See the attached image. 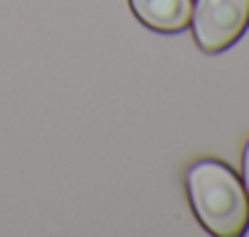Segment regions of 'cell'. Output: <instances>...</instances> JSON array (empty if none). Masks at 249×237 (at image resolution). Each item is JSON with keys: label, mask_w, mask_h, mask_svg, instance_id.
Segmentation results:
<instances>
[{"label": "cell", "mask_w": 249, "mask_h": 237, "mask_svg": "<svg viewBox=\"0 0 249 237\" xmlns=\"http://www.w3.org/2000/svg\"><path fill=\"white\" fill-rule=\"evenodd\" d=\"M135 18L157 32H181L191 25L193 0H130Z\"/></svg>", "instance_id": "3"}, {"label": "cell", "mask_w": 249, "mask_h": 237, "mask_svg": "<svg viewBox=\"0 0 249 237\" xmlns=\"http://www.w3.org/2000/svg\"><path fill=\"white\" fill-rule=\"evenodd\" d=\"M186 191L198 222L215 237L249 230V198L239 176L220 159H200L186 171Z\"/></svg>", "instance_id": "1"}, {"label": "cell", "mask_w": 249, "mask_h": 237, "mask_svg": "<svg viewBox=\"0 0 249 237\" xmlns=\"http://www.w3.org/2000/svg\"><path fill=\"white\" fill-rule=\"evenodd\" d=\"M242 179H244V191L249 198V140L244 145V154H242Z\"/></svg>", "instance_id": "4"}, {"label": "cell", "mask_w": 249, "mask_h": 237, "mask_svg": "<svg viewBox=\"0 0 249 237\" xmlns=\"http://www.w3.org/2000/svg\"><path fill=\"white\" fill-rule=\"evenodd\" d=\"M191 25L196 44L203 52H225L249 27V0H196Z\"/></svg>", "instance_id": "2"}]
</instances>
